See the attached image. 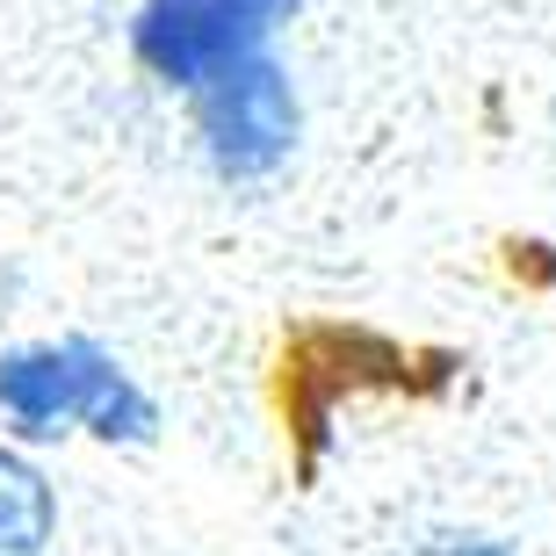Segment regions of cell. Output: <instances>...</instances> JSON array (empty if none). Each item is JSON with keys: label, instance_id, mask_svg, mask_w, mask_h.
Masks as SVG:
<instances>
[{"label": "cell", "instance_id": "obj_5", "mask_svg": "<svg viewBox=\"0 0 556 556\" xmlns=\"http://www.w3.org/2000/svg\"><path fill=\"white\" fill-rule=\"evenodd\" d=\"M51 528H59V498L43 470L22 463L15 448H0V556H43Z\"/></svg>", "mask_w": 556, "mask_h": 556}, {"label": "cell", "instance_id": "obj_3", "mask_svg": "<svg viewBox=\"0 0 556 556\" xmlns=\"http://www.w3.org/2000/svg\"><path fill=\"white\" fill-rule=\"evenodd\" d=\"M296 0H144L130 22V51L166 87H203L210 73L253 59Z\"/></svg>", "mask_w": 556, "mask_h": 556}, {"label": "cell", "instance_id": "obj_2", "mask_svg": "<svg viewBox=\"0 0 556 556\" xmlns=\"http://www.w3.org/2000/svg\"><path fill=\"white\" fill-rule=\"evenodd\" d=\"M195 124L225 181H268L296 144V87L268 51H253L195 87Z\"/></svg>", "mask_w": 556, "mask_h": 556}, {"label": "cell", "instance_id": "obj_6", "mask_svg": "<svg viewBox=\"0 0 556 556\" xmlns=\"http://www.w3.org/2000/svg\"><path fill=\"white\" fill-rule=\"evenodd\" d=\"M413 556H514V549L492 542V535H427Z\"/></svg>", "mask_w": 556, "mask_h": 556}, {"label": "cell", "instance_id": "obj_4", "mask_svg": "<svg viewBox=\"0 0 556 556\" xmlns=\"http://www.w3.org/2000/svg\"><path fill=\"white\" fill-rule=\"evenodd\" d=\"M362 383H405V354H397L391 340H376V332H340V326H318L289 348L282 397H289V419H296V441H304V477H311V463H318L332 397L362 391Z\"/></svg>", "mask_w": 556, "mask_h": 556}, {"label": "cell", "instance_id": "obj_1", "mask_svg": "<svg viewBox=\"0 0 556 556\" xmlns=\"http://www.w3.org/2000/svg\"><path fill=\"white\" fill-rule=\"evenodd\" d=\"M0 413L29 441H51L59 427H94L102 441H144L160 419L152 397L94 340H51V348L0 354Z\"/></svg>", "mask_w": 556, "mask_h": 556}]
</instances>
